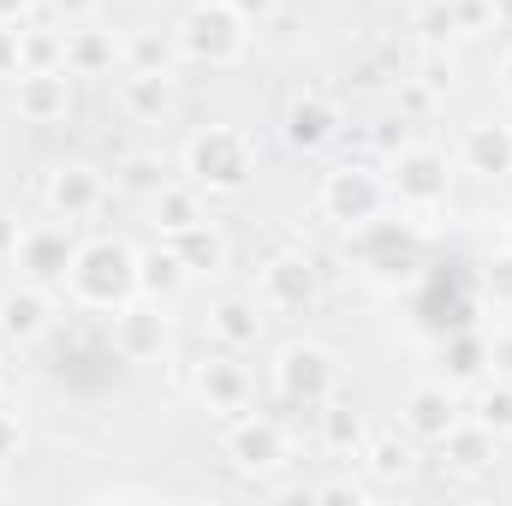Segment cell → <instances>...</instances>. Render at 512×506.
I'll return each instance as SVG.
<instances>
[{"mask_svg":"<svg viewBox=\"0 0 512 506\" xmlns=\"http://www.w3.org/2000/svg\"><path fill=\"white\" fill-rule=\"evenodd\" d=\"M465 161H471V173H507L512 167V126H471Z\"/></svg>","mask_w":512,"mask_h":506,"instance_id":"11","label":"cell"},{"mask_svg":"<svg viewBox=\"0 0 512 506\" xmlns=\"http://www.w3.org/2000/svg\"><path fill=\"white\" fill-rule=\"evenodd\" d=\"M12 447H18V423H12V417H6V411H0V459H6V453H12Z\"/></svg>","mask_w":512,"mask_h":506,"instance_id":"34","label":"cell"},{"mask_svg":"<svg viewBox=\"0 0 512 506\" xmlns=\"http://www.w3.org/2000/svg\"><path fill=\"white\" fill-rule=\"evenodd\" d=\"M185 161H191V179L215 185V191H233V185L251 179V143L239 131H203Z\"/></svg>","mask_w":512,"mask_h":506,"instance_id":"2","label":"cell"},{"mask_svg":"<svg viewBox=\"0 0 512 506\" xmlns=\"http://www.w3.org/2000/svg\"><path fill=\"white\" fill-rule=\"evenodd\" d=\"M179 262H185V268H221V262H227L221 233H209V227H191V233H179Z\"/></svg>","mask_w":512,"mask_h":506,"instance_id":"21","label":"cell"},{"mask_svg":"<svg viewBox=\"0 0 512 506\" xmlns=\"http://www.w3.org/2000/svg\"><path fill=\"white\" fill-rule=\"evenodd\" d=\"M18 66H24V60H18V30H6V24H0V78H6V72H18Z\"/></svg>","mask_w":512,"mask_h":506,"instance_id":"28","label":"cell"},{"mask_svg":"<svg viewBox=\"0 0 512 506\" xmlns=\"http://www.w3.org/2000/svg\"><path fill=\"white\" fill-rule=\"evenodd\" d=\"M126 185H137V191H161V173H155L149 161H131V167H126Z\"/></svg>","mask_w":512,"mask_h":506,"instance_id":"29","label":"cell"},{"mask_svg":"<svg viewBox=\"0 0 512 506\" xmlns=\"http://www.w3.org/2000/svg\"><path fill=\"white\" fill-rule=\"evenodd\" d=\"M405 423H411L417 435H435V441H441V435L453 429V393H447V387H417L411 405H405Z\"/></svg>","mask_w":512,"mask_h":506,"instance_id":"12","label":"cell"},{"mask_svg":"<svg viewBox=\"0 0 512 506\" xmlns=\"http://www.w3.org/2000/svg\"><path fill=\"white\" fill-rule=\"evenodd\" d=\"M489 286H495V292H501V298L512 304V256H507V262H495V274H489Z\"/></svg>","mask_w":512,"mask_h":506,"instance_id":"31","label":"cell"},{"mask_svg":"<svg viewBox=\"0 0 512 506\" xmlns=\"http://www.w3.org/2000/svg\"><path fill=\"white\" fill-rule=\"evenodd\" d=\"M447 191V161L435 149H405L399 155V197L411 203H435Z\"/></svg>","mask_w":512,"mask_h":506,"instance_id":"7","label":"cell"},{"mask_svg":"<svg viewBox=\"0 0 512 506\" xmlns=\"http://www.w3.org/2000/svg\"><path fill=\"white\" fill-rule=\"evenodd\" d=\"M24 6H30V0H0V24H6V18H18Z\"/></svg>","mask_w":512,"mask_h":506,"instance_id":"36","label":"cell"},{"mask_svg":"<svg viewBox=\"0 0 512 506\" xmlns=\"http://www.w3.org/2000/svg\"><path fill=\"white\" fill-rule=\"evenodd\" d=\"M233 453H239V465H280L286 441H280L274 423H245V429L233 435Z\"/></svg>","mask_w":512,"mask_h":506,"instance_id":"17","label":"cell"},{"mask_svg":"<svg viewBox=\"0 0 512 506\" xmlns=\"http://www.w3.org/2000/svg\"><path fill=\"white\" fill-rule=\"evenodd\" d=\"M18 60H24L30 72H60V60H66V36H54V30H30V36H18Z\"/></svg>","mask_w":512,"mask_h":506,"instance_id":"20","label":"cell"},{"mask_svg":"<svg viewBox=\"0 0 512 506\" xmlns=\"http://www.w3.org/2000/svg\"><path fill=\"white\" fill-rule=\"evenodd\" d=\"M120 334H126V352H149V346H161V316L155 310H120Z\"/></svg>","mask_w":512,"mask_h":506,"instance_id":"23","label":"cell"},{"mask_svg":"<svg viewBox=\"0 0 512 506\" xmlns=\"http://www.w3.org/2000/svg\"><path fill=\"white\" fill-rule=\"evenodd\" d=\"M18 239H24V233H12V227H6V221H0V256H6V251L18 256Z\"/></svg>","mask_w":512,"mask_h":506,"instance_id":"35","label":"cell"},{"mask_svg":"<svg viewBox=\"0 0 512 506\" xmlns=\"http://www.w3.org/2000/svg\"><path fill=\"white\" fill-rule=\"evenodd\" d=\"M322 209L334 215V221H376V209H382V179L376 173H364V167H340V173H328V185H322Z\"/></svg>","mask_w":512,"mask_h":506,"instance_id":"4","label":"cell"},{"mask_svg":"<svg viewBox=\"0 0 512 506\" xmlns=\"http://www.w3.org/2000/svg\"><path fill=\"white\" fill-rule=\"evenodd\" d=\"M155 215H161L167 233H191V227H203L197 191H185V185H161V191H155Z\"/></svg>","mask_w":512,"mask_h":506,"instance_id":"16","label":"cell"},{"mask_svg":"<svg viewBox=\"0 0 512 506\" xmlns=\"http://www.w3.org/2000/svg\"><path fill=\"white\" fill-rule=\"evenodd\" d=\"M60 6H72V12H84V6H96V0H60Z\"/></svg>","mask_w":512,"mask_h":506,"instance_id":"37","label":"cell"},{"mask_svg":"<svg viewBox=\"0 0 512 506\" xmlns=\"http://www.w3.org/2000/svg\"><path fill=\"white\" fill-rule=\"evenodd\" d=\"M66 66L72 72H102V66H114V42L102 30H72L66 36Z\"/></svg>","mask_w":512,"mask_h":506,"instance_id":"18","label":"cell"},{"mask_svg":"<svg viewBox=\"0 0 512 506\" xmlns=\"http://www.w3.org/2000/svg\"><path fill=\"white\" fill-rule=\"evenodd\" d=\"M209 328L221 334V346H256V334H262V310L245 304V298H227V304L215 310Z\"/></svg>","mask_w":512,"mask_h":506,"instance_id":"15","label":"cell"},{"mask_svg":"<svg viewBox=\"0 0 512 506\" xmlns=\"http://www.w3.org/2000/svg\"><path fill=\"white\" fill-rule=\"evenodd\" d=\"M66 274H72V286H78V298H84V304L114 310L131 286H137V256L120 251V245H84V251L72 256V268H66Z\"/></svg>","mask_w":512,"mask_h":506,"instance_id":"1","label":"cell"},{"mask_svg":"<svg viewBox=\"0 0 512 506\" xmlns=\"http://www.w3.org/2000/svg\"><path fill=\"white\" fill-rule=\"evenodd\" d=\"M328 387H334V358H328V352H316V346H292V352L280 358V393H286V399L322 405Z\"/></svg>","mask_w":512,"mask_h":506,"instance_id":"5","label":"cell"},{"mask_svg":"<svg viewBox=\"0 0 512 506\" xmlns=\"http://www.w3.org/2000/svg\"><path fill=\"white\" fill-rule=\"evenodd\" d=\"M245 18L233 12V6H197L191 18H185V48L197 54V60H233L239 48H245V30H239Z\"/></svg>","mask_w":512,"mask_h":506,"instance_id":"3","label":"cell"},{"mask_svg":"<svg viewBox=\"0 0 512 506\" xmlns=\"http://www.w3.org/2000/svg\"><path fill=\"white\" fill-rule=\"evenodd\" d=\"M507 78H512V54H507Z\"/></svg>","mask_w":512,"mask_h":506,"instance_id":"38","label":"cell"},{"mask_svg":"<svg viewBox=\"0 0 512 506\" xmlns=\"http://www.w3.org/2000/svg\"><path fill=\"white\" fill-rule=\"evenodd\" d=\"M268 304H280V310L310 304V268H304L298 256H280V262L268 268Z\"/></svg>","mask_w":512,"mask_h":506,"instance_id":"14","label":"cell"},{"mask_svg":"<svg viewBox=\"0 0 512 506\" xmlns=\"http://www.w3.org/2000/svg\"><path fill=\"white\" fill-rule=\"evenodd\" d=\"M179 280H185L179 251H155V256H143V262H137V286H143V292H173Z\"/></svg>","mask_w":512,"mask_h":506,"instance_id":"22","label":"cell"},{"mask_svg":"<svg viewBox=\"0 0 512 506\" xmlns=\"http://www.w3.org/2000/svg\"><path fill=\"white\" fill-rule=\"evenodd\" d=\"M48 197H54V209L72 221V215H90V209H96L102 185H96V173H90V167H72V173H60V179H54V191H48Z\"/></svg>","mask_w":512,"mask_h":506,"instance_id":"13","label":"cell"},{"mask_svg":"<svg viewBox=\"0 0 512 506\" xmlns=\"http://www.w3.org/2000/svg\"><path fill=\"white\" fill-rule=\"evenodd\" d=\"M489 364H501V370L512 376V328H501V334L489 340Z\"/></svg>","mask_w":512,"mask_h":506,"instance_id":"30","label":"cell"},{"mask_svg":"<svg viewBox=\"0 0 512 506\" xmlns=\"http://www.w3.org/2000/svg\"><path fill=\"white\" fill-rule=\"evenodd\" d=\"M477 423H483V429H495V435L512 429V387H489V393L477 399Z\"/></svg>","mask_w":512,"mask_h":506,"instance_id":"24","label":"cell"},{"mask_svg":"<svg viewBox=\"0 0 512 506\" xmlns=\"http://www.w3.org/2000/svg\"><path fill=\"white\" fill-rule=\"evenodd\" d=\"M66 102H72L66 72H24V78H18V114H24L30 126L60 120V114H66Z\"/></svg>","mask_w":512,"mask_h":506,"instance_id":"6","label":"cell"},{"mask_svg":"<svg viewBox=\"0 0 512 506\" xmlns=\"http://www.w3.org/2000/svg\"><path fill=\"white\" fill-rule=\"evenodd\" d=\"M227 6H233L239 18H268V12H274V0H227Z\"/></svg>","mask_w":512,"mask_h":506,"instance_id":"32","label":"cell"},{"mask_svg":"<svg viewBox=\"0 0 512 506\" xmlns=\"http://www.w3.org/2000/svg\"><path fill=\"white\" fill-rule=\"evenodd\" d=\"M42 328H48V298H42L36 286L0 298V334H6V340H36Z\"/></svg>","mask_w":512,"mask_h":506,"instance_id":"9","label":"cell"},{"mask_svg":"<svg viewBox=\"0 0 512 506\" xmlns=\"http://www.w3.org/2000/svg\"><path fill=\"white\" fill-rule=\"evenodd\" d=\"M328 108L322 102H310V108H292V143H322L328 137Z\"/></svg>","mask_w":512,"mask_h":506,"instance_id":"25","label":"cell"},{"mask_svg":"<svg viewBox=\"0 0 512 506\" xmlns=\"http://www.w3.org/2000/svg\"><path fill=\"white\" fill-rule=\"evenodd\" d=\"M131 54H137V72H167V48H161L155 36H137Z\"/></svg>","mask_w":512,"mask_h":506,"instance_id":"27","label":"cell"},{"mask_svg":"<svg viewBox=\"0 0 512 506\" xmlns=\"http://www.w3.org/2000/svg\"><path fill=\"white\" fill-rule=\"evenodd\" d=\"M72 245H66V233L60 227H42V233H24L18 239V262L36 274V280H54V274H66L72 268Z\"/></svg>","mask_w":512,"mask_h":506,"instance_id":"8","label":"cell"},{"mask_svg":"<svg viewBox=\"0 0 512 506\" xmlns=\"http://www.w3.org/2000/svg\"><path fill=\"white\" fill-rule=\"evenodd\" d=\"M197 393L209 399V411H227V417H239V411H245V393H251V381H245V370H233V364H203V370H197Z\"/></svg>","mask_w":512,"mask_h":506,"instance_id":"10","label":"cell"},{"mask_svg":"<svg viewBox=\"0 0 512 506\" xmlns=\"http://www.w3.org/2000/svg\"><path fill=\"white\" fill-rule=\"evenodd\" d=\"M507 233H512V227H507Z\"/></svg>","mask_w":512,"mask_h":506,"instance_id":"39","label":"cell"},{"mask_svg":"<svg viewBox=\"0 0 512 506\" xmlns=\"http://www.w3.org/2000/svg\"><path fill=\"white\" fill-rule=\"evenodd\" d=\"M370 471H376V477H399V471H411V447L393 441V435H382L376 453H370Z\"/></svg>","mask_w":512,"mask_h":506,"instance_id":"26","label":"cell"},{"mask_svg":"<svg viewBox=\"0 0 512 506\" xmlns=\"http://www.w3.org/2000/svg\"><path fill=\"white\" fill-rule=\"evenodd\" d=\"M126 108L143 120H161L167 114V78L161 72H131L126 78Z\"/></svg>","mask_w":512,"mask_h":506,"instance_id":"19","label":"cell"},{"mask_svg":"<svg viewBox=\"0 0 512 506\" xmlns=\"http://www.w3.org/2000/svg\"><path fill=\"white\" fill-rule=\"evenodd\" d=\"M328 435H334V441H340V447H346V441H358V423H346V417H340V411H334V417H328Z\"/></svg>","mask_w":512,"mask_h":506,"instance_id":"33","label":"cell"}]
</instances>
